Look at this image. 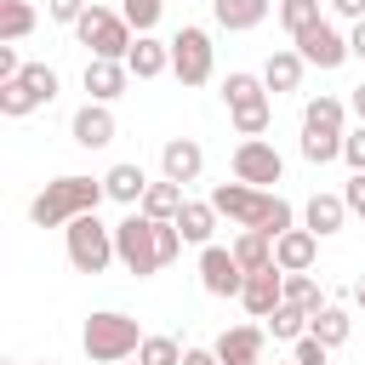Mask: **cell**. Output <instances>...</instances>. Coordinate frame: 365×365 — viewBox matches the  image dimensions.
Listing matches in <instances>:
<instances>
[{
	"mask_svg": "<svg viewBox=\"0 0 365 365\" xmlns=\"http://www.w3.org/2000/svg\"><path fill=\"white\" fill-rule=\"evenodd\" d=\"M331 11L348 17V23H365V0H331Z\"/></svg>",
	"mask_w": 365,
	"mask_h": 365,
	"instance_id": "40",
	"label": "cell"
},
{
	"mask_svg": "<svg viewBox=\"0 0 365 365\" xmlns=\"http://www.w3.org/2000/svg\"><path fill=\"white\" fill-rule=\"evenodd\" d=\"M342 160H348V171H365V125L342 131Z\"/></svg>",
	"mask_w": 365,
	"mask_h": 365,
	"instance_id": "37",
	"label": "cell"
},
{
	"mask_svg": "<svg viewBox=\"0 0 365 365\" xmlns=\"http://www.w3.org/2000/svg\"><path fill=\"white\" fill-rule=\"evenodd\" d=\"M325 11H319V0H279V23L291 29V34H302V29H314Z\"/></svg>",
	"mask_w": 365,
	"mask_h": 365,
	"instance_id": "33",
	"label": "cell"
},
{
	"mask_svg": "<svg viewBox=\"0 0 365 365\" xmlns=\"http://www.w3.org/2000/svg\"><path fill=\"white\" fill-rule=\"evenodd\" d=\"M114 365H143V359H137V354H131V359H114Z\"/></svg>",
	"mask_w": 365,
	"mask_h": 365,
	"instance_id": "45",
	"label": "cell"
},
{
	"mask_svg": "<svg viewBox=\"0 0 365 365\" xmlns=\"http://www.w3.org/2000/svg\"><path fill=\"white\" fill-rule=\"evenodd\" d=\"M302 160H308V165L342 160V131H308V125H302Z\"/></svg>",
	"mask_w": 365,
	"mask_h": 365,
	"instance_id": "27",
	"label": "cell"
},
{
	"mask_svg": "<svg viewBox=\"0 0 365 365\" xmlns=\"http://www.w3.org/2000/svg\"><path fill=\"white\" fill-rule=\"evenodd\" d=\"M234 257H240L245 274L274 268V234H262V228H240V234H234Z\"/></svg>",
	"mask_w": 365,
	"mask_h": 365,
	"instance_id": "24",
	"label": "cell"
},
{
	"mask_svg": "<svg viewBox=\"0 0 365 365\" xmlns=\"http://www.w3.org/2000/svg\"><path fill=\"white\" fill-rule=\"evenodd\" d=\"M160 11H165V0H120V17H125L137 34H154Z\"/></svg>",
	"mask_w": 365,
	"mask_h": 365,
	"instance_id": "35",
	"label": "cell"
},
{
	"mask_svg": "<svg viewBox=\"0 0 365 365\" xmlns=\"http://www.w3.org/2000/svg\"><path fill=\"white\" fill-rule=\"evenodd\" d=\"M137 359H143V365H182V342H177V336H143Z\"/></svg>",
	"mask_w": 365,
	"mask_h": 365,
	"instance_id": "34",
	"label": "cell"
},
{
	"mask_svg": "<svg viewBox=\"0 0 365 365\" xmlns=\"http://www.w3.org/2000/svg\"><path fill=\"white\" fill-rule=\"evenodd\" d=\"M354 297H359V302H365V279H359V285H354Z\"/></svg>",
	"mask_w": 365,
	"mask_h": 365,
	"instance_id": "44",
	"label": "cell"
},
{
	"mask_svg": "<svg viewBox=\"0 0 365 365\" xmlns=\"http://www.w3.org/2000/svg\"><path fill=\"white\" fill-rule=\"evenodd\" d=\"M240 302H245V314H251V319H268V314L285 302V274H279V268H257V274H245Z\"/></svg>",
	"mask_w": 365,
	"mask_h": 365,
	"instance_id": "12",
	"label": "cell"
},
{
	"mask_svg": "<svg viewBox=\"0 0 365 365\" xmlns=\"http://www.w3.org/2000/svg\"><path fill=\"white\" fill-rule=\"evenodd\" d=\"M222 103H228V120H234L240 137H262L268 120H274V103H268V80H262V74L234 68V74L222 80Z\"/></svg>",
	"mask_w": 365,
	"mask_h": 365,
	"instance_id": "3",
	"label": "cell"
},
{
	"mask_svg": "<svg viewBox=\"0 0 365 365\" xmlns=\"http://www.w3.org/2000/svg\"><path fill=\"white\" fill-rule=\"evenodd\" d=\"M160 171H165L171 182H200V171H205V148H200L194 137H171V143L160 148Z\"/></svg>",
	"mask_w": 365,
	"mask_h": 365,
	"instance_id": "14",
	"label": "cell"
},
{
	"mask_svg": "<svg viewBox=\"0 0 365 365\" xmlns=\"http://www.w3.org/2000/svg\"><path fill=\"white\" fill-rule=\"evenodd\" d=\"M285 365H297V359H285Z\"/></svg>",
	"mask_w": 365,
	"mask_h": 365,
	"instance_id": "46",
	"label": "cell"
},
{
	"mask_svg": "<svg viewBox=\"0 0 365 365\" xmlns=\"http://www.w3.org/2000/svg\"><path fill=\"white\" fill-rule=\"evenodd\" d=\"M308 308H297V302H279L274 314H268V331L279 336V342H297V336H308Z\"/></svg>",
	"mask_w": 365,
	"mask_h": 365,
	"instance_id": "28",
	"label": "cell"
},
{
	"mask_svg": "<svg viewBox=\"0 0 365 365\" xmlns=\"http://www.w3.org/2000/svg\"><path fill=\"white\" fill-rule=\"evenodd\" d=\"M217 205L211 200H182V211H177V234L188 240V245H211V228H217Z\"/></svg>",
	"mask_w": 365,
	"mask_h": 365,
	"instance_id": "21",
	"label": "cell"
},
{
	"mask_svg": "<svg viewBox=\"0 0 365 365\" xmlns=\"http://www.w3.org/2000/svg\"><path fill=\"white\" fill-rule=\"evenodd\" d=\"M342 120H348V108H342V97H308L302 103V125L308 131H342Z\"/></svg>",
	"mask_w": 365,
	"mask_h": 365,
	"instance_id": "25",
	"label": "cell"
},
{
	"mask_svg": "<svg viewBox=\"0 0 365 365\" xmlns=\"http://www.w3.org/2000/svg\"><path fill=\"white\" fill-rule=\"evenodd\" d=\"M34 23H40V17H34V6H29V0H0V40H11V46H17Z\"/></svg>",
	"mask_w": 365,
	"mask_h": 365,
	"instance_id": "29",
	"label": "cell"
},
{
	"mask_svg": "<svg viewBox=\"0 0 365 365\" xmlns=\"http://www.w3.org/2000/svg\"><path fill=\"white\" fill-rule=\"evenodd\" d=\"M211 63H217L211 34H205L200 23L177 29V40H171V74H177L182 86H205V80H211Z\"/></svg>",
	"mask_w": 365,
	"mask_h": 365,
	"instance_id": "7",
	"label": "cell"
},
{
	"mask_svg": "<svg viewBox=\"0 0 365 365\" xmlns=\"http://www.w3.org/2000/svg\"><path fill=\"white\" fill-rule=\"evenodd\" d=\"M302 68H308L302 51H297V46H279V51L262 63V80H268V91H297V86H302Z\"/></svg>",
	"mask_w": 365,
	"mask_h": 365,
	"instance_id": "22",
	"label": "cell"
},
{
	"mask_svg": "<svg viewBox=\"0 0 365 365\" xmlns=\"http://www.w3.org/2000/svg\"><path fill=\"white\" fill-rule=\"evenodd\" d=\"M17 80H23V86L40 97V108L57 97V68H51V63H23V74H17Z\"/></svg>",
	"mask_w": 365,
	"mask_h": 365,
	"instance_id": "32",
	"label": "cell"
},
{
	"mask_svg": "<svg viewBox=\"0 0 365 365\" xmlns=\"http://www.w3.org/2000/svg\"><path fill=\"white\" fill-rule=\"evenodd\" d=\"M268 11H274V0H211V17H217L228 34H245V29H257Z\"/></svg>",
	"mask_w": 365,
	"mask_h": 365,
	"instance_id": "19",
	"label": "cell"
},
{
	"mask_svg": "<svg viewBox=\"0 0 365 365\" xmlns=\"http://www.w3.org/2000/svg\"><path fill=\"white\" fill-rule=\"evenodd\" d=\"M63 245H68L74 274H103L108 262H120V257H114V228H108V222H97V211L74 217V222L63 228Z\"/></svg>",
	"mask_w": 365,
	"mask_h": 365,
	"instance_id": "5",
	"label": "cell"
},
{
	"mask_svg": "<svg viewBox=\"0 0 365 365\" xmlns=\"http://www.w3.org/2000/svg\"><path fill=\"white\" fill-rule=\"evenodd\" d=\"M143 217H154V222H177V211H182V182H171V177H160V182H148V194H143V205H137Z\"/></svg>",
	"mask_w": 365,
	"mask_h": 365,
	"instance_id": "23",
	"label": "cell"
},
{
	"mask_svg": "<svg viewBox=\"0 0 365 365\" xmlns=\"http://www.w3.org/2000/svg\"><path fill=\"white\" fill-rule=\"evenodd\" d=\"M342 222H348V200H342V194H314V200L302 205V228H314L319 240H325V234H342Z\"/></svg>",
	"mask_w": 365,
	"mask_h": 365,
	"instance_id": "18",
	"label": "cell"
},
{
	"mask_svg": "<svg viewBox=\"0 0 365 365\" xmlns=\"http://www.w3.org/2000/svg\"><path fill=\"white\" fill-rule=\"evenodd\" d=\"M86 6H91V0H46V17H51V23H80Z\"/></svg>",
	"mask_w": 365,
	"mask_h": 365,
	"instance_id": "38",
	"label": "cell"
},
{
	"mask_svg": "<svg viewBox=\"0 0 365 365\" xmlns=\"http://www.w3.org/2000/svg\"><path fill=\"white\" fill-rule=\"evenodd\" d=\"M200 285H205V297H240L245 291V268H240L234 245H200Z\"/></svg>",
	"mask_w": 365,
	"mask_h": 365,
	"instance_id": "10",
	"label": "cell"
},
{
	"mask_svg": "<svg viewBox=\"0 0 365 365\" xmlns=\"http://www.w3.org/2000/svg\"><path fill=\"white\" fill-rule=\"evenodd\" d=\"M182 365H222L217 348H182Z\"/></svg>",
	"mask_w": 365,
	"mask_h": 365,
	"instance_id": "41",
	"label": "cell"
},
{
	"mask_svg": "<svg viewBox=\"0 0 365 365\" xmlns=\"http://www.w3.org/2000/svg\"><path fill=\"white\" fill-rule=\"evenodd\" d=\"M285 302H297V308L319 314V308H325V297H319V279H314V274H285Z\"/></svg>",
	"mask_w": 365,
	"mask_h": 365,
	"instance_id": "31",
	"label": "cell"
},
{
	"mask_svg": "<svg viewBox=\"0 0 365 365\" xmlns=\"http://www.w3.org/2000/svg\"><path fill=\"white\" fill-rule=\"evenodd\" d=\"M108 200V188H103V177H80V171H63V177H51L34 200H29V222L34 228H68L74 217H86V211H97Z\"/></svg>",
	"mask_w": 365,
	"mask_h": 365,
	"instance_id": "1",
	"label": "cell"
},
{
	"mask_svg": "<svg viewBox=\"0 0 365 365\" xmlns=\"http://www.w3.org/2000/svg\"><path fill=\"white\" fill-rule=\"evenodd\" d=\"M291 40H297L302 63H314V68H342V63L354 57L348 34H336V23H331V17H319L314 29H302V34H291Z\"/></svg>",
	"mask_w": 365,
	"mask_h": 365,
	"instance_id": "9",
	"label": "cell"
},
{
	"mask_svg": "<svg viewBox=\"0 0 365 365\" xmlns=\"http://www.w3.org/2000/svg\"><path fill=\"white\" fill-rule=\"evenodd\" d=\"M125 68L131 80H160L171 68V40H154V34H137L131 51H125Z\"/></svg>",
	"mask_w": 365,
	"mask_h": 365,
	"instance_id": "15",
	"label": "cell"
},
{
	"mask_svg": "<svg viewBox=\"0 0 365 365\" xmlns=\"http://www.w3.org/2000/svg\"><path fill=\"white\" fill-rule=\"evenodd\" d=\"M342 200H348V211H354V217L365 222V171H354V177H348V188H342Z\"/></svg>",
	"mask_w": 365,
	"mask_h": 365,
	"instance_id": "39",
	"label": "cell"
},
{
	"mask_svg": "<svg viewBox=\"0 0 365 365\" xmlns=\"http://www.w3.org/2000/svg\"><path fill=\"white\" fill-rule=\"evenodd\" d=\"M314 257H319V234H314V228H285V234L274 240V268H279V274H308Z\"/></svg>",
	"mask_w": 365,
	"mask_h": 365,
	"instance_id": "11",
	"label": "cell"
},
{
	"mask_svg": "<svg viewBox=\"0 0 365 365\" xmlns=\"http://www.w3.org/2000/svg\"><path fill=\"white\" fill-rule=\"evenodd\" d=\"M308 331H314V336H319V342H325V348H342V342H348V331H354V325H348V314H342V308H336V302H325V308H319V314H314V319H308Z\"/></svg>",
	"mask_w": 365,
	"mask_h": 365,
	"instance_id": "26",
	"label": "cell"
},
{
	"mask_svg": "<svg viewBox=\"0 0 365 365\" xmlns=\"http://www.w3.org/2000/svg\"><path fill=\"white\" fill-rule=\"evenodd\" d=\"M234 177L240 182H251V188H274L279 177H285V160H279V148L274 143H262V137H240V148H234Z\"/></svg>",
	"mask_w": 365,
	"mask_h": 365,
	"instance_id": "8",
	"label": "cell"
},
{
	"mask_svg": "<svg viewBox=\"0 0 365 365\" xmlns=\"http://www.w3.org/2000/svg\"><path fill=\"white\" fill-rule=\"evenodd\" d=\"M74 34H80V46L91 51V57H114V63H125V51H131V23L120 17V11H108V6H86V17L74 23Z\"/></svg>",
	"mask_w": 365,
	"mask_h": 365,
	"instance_id": "6",
	"label": "cell"
},
{
	"mask_svg": "<svg viewBox=\"0 0 365 365\" xmlns=\"http://www.w3.org/2000/svg\"><path fill=\"white\" fill-rule=\"evenodd\" d=\"M217 359L222 365H257L262 359V325H228L217 336Z\"/></svg>",
	"mask_w": 365,
	"mask_h": 365,
	"instance_id": "17",
	"label": "cell"
},
{
	"mask_svg": "<svg viewBox=\"0 0 365 365\" xmlns=\"http://www.w3.org/2000/svg\"><path fill=\"white\" fill-rule=\"evenodd\" d=\"M103 188H108V200H120V205H143L148 177H143V165H137V160H120V165H108Z\"/></svg>",
	"mask_w": 365,
	"mask_h": 365,
	"instance_id": "20",
	"label": "cell"
},
{
	"mask_svg": "<svg viewBox=\"0 0 365 365\" xmlns=\"http://www.w3.org/2000/svg\"><path fill=\"white\" fill-rule=\"evenodd\" d=\"M68 137H74L80 148H108V143H114V114H108V103H86V108H74Z\"/></svg>",
	"mask_w": 365,
	"mask_h": 365,
	"instance_id": "13",
	"label": "cell"
},
{
	"mask_svg": "<svg viewBox=\"0 0 365 365\" xmlns=\"http://www.w3.org/2000/svg\"><path fill=\"white\" fill-rule=\"evenodd\" d=\"M291 359H297V365H325V359H331V348L308 331V336H297V342H291Z\"/></svg>",
	"mask_w": 365,
	"mask_h": 365,
	"instance_id": "36",
	"label": "cell"
},
{
	"mask_svg": "<svg viewBox=\"0 0 365 365\" xmlns=\"http://www.w3.org/2000/svg\"><path fill=\"white\" fill-rule=\"evenodd\" d=\"M348 46H354V57L365 63V23H354V34H348Z\"/></svg>",
	"mask_w": 365,
	"mask_h": 365,
	"instance_id": "42",
	"label": "cell"
},
{
	"mask_svg": "<svg viewBox=\"0 0 365 365\" xmlns=\"http://www.w3.org/2000/svg\"><path fill=\"white\" fill-rule=\"evenodd\" d=\"M125 86H131V68H125V63H114V57H91V63H86V91H91V103H114V97H125Z\"/></svg>",
	"mask_w": 365,
	"mask_h": 365,
	"instance_id": "16",
	"label": "cell"
},
{
	"mask_svg": "<svg viewBox=\"0 0 365 365\" xmlns=\"http://www.w3.org/2000/svg\"><path fill=\"white\" fill-rule=\"evenodd\" d=\"M34 108H40V97H34L23 80H6V86H0V114H6V120H23V114H34Z\"/></svg>",
	"mask_w": 365,
	"mask_h": 365,
	"instance_id": "30",
	"label": "cell"
},
{
	"mask_svg": "<svg viewBox=\"0 0 365 365\" xmlns=\"http://www.w3.org/2000/svg\"><path fill=\"white\" fill-rule=\"evenodd\" d=\"M348 108L359 114V125H365V86H354V97H348Z\"/></svg>",
	"mask_w": 365,
	"mask_h": 365,
	"instance_id": "43",
	"label": "cell"
},
{
	"mask_svg": "<svg viewBox=\"0 0 365 365\" xmlns=\"http://www.w3.org/2000/svg\"><path fill=\"white\" fill-rule=\"evenodd\" d=\"M80 348H86V359H97V365H114V359H131V354L143 348V331H137V319H131V314L103 308V314H91V319H86Z\"/></svg>",
	"mask_w": 365,
	"mask_h": 365,
	"instance_id": "2",
	"label": "cell"
},
{
	"mask_svg": "<svg viewBox=\"0 0 365 365\" xmlns=\"http://www.w3.org/2000/svg\"><path fill=\"white\" fill-rule=\"evenodd\" d=\"M114 257L137 279H148L154 268H165V257H160V222L143 217V211H131L125 222H114Z\"/></svg>",
	"mask_w": 365,
	"mask_h": 365,
	"instance_id": "4",
	"label": "cell"
}]
</instances>
